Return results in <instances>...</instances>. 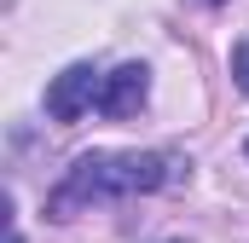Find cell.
I'll return each mask as SVG.
<instances>
[{"label":"cell","instance_id":"obj_4","mask_svg":"<svg viewBox=\"0 0 249 243\" xmlns=\"http://www.w3.org/2000/svg\"><path fill=\"white\" fill-rule=\"evenodd\" d=\"M232 75H238V87L249 93V41H244V47H232Z\"/></svg>","mask_w":249,"mask_h":243},{"label":"cell","instance_id":"obj_3","mask_svg":"<svg viewBox=\"0 0 249 243\" xmlns=\"http://www.w3.org/2000/svg\"><path fill=\"white\" fill-rule=\"evenodd\" d=\"M145 93H151V69L145 64H122V69H110L105 75V93H99V110L105 116H139V104H145Z\"/></svg>","mask_w":249,"mask_h":243},{"label":"cell","instance_id":"obj_1","mask_svg":"<svg viewBox=\"0 0 249 243\" xmlns=\"http://www.w3.org/2000/svg\"><path fill=\"white\" fill-rule=\"evenodd\" d=\"M168 180V168H162V156H151V151H93V156H81L75 168H70V180L53 191V214L70 220L81 203H105V197H133V191H157V185Z\"/></svg>","mask_w":249,"mask_h":243},{"label":"cell","instance_id":"obj_5","mask_svg":"<svg viewBox=\"0 0 249 243\" xmlns=\"http://www.w3.org/2000/svg\"><path fill=\"white\" fill-rule=\"evenodd\" d=\"M12 243H23V238H18V232H12Z\"/></svg>","mask_w":249,"mask_h":243},{"label":"cell","instance_id":"obj_2","mask_svg":"<svg viewBox=\"0 0 249 243\" xmlns=\"http://www.w3.org/2000/svg\"><path fill=\"white\" fill-rule=\"evenodd\" d=\"M99 93H105V75L93 64H70L64 75H53V87H47V116L53 122H81L99 104Z\"/></svg>","mask_w":249,"mask_h":243}]
</instances>
